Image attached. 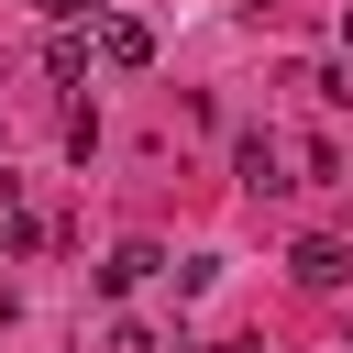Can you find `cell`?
Wrapping results in <instances>:
<instances>
[{"instance_id":"6da1fadb","label":"cell","mask_w":353,"mask_h":353,"mask_svg":"<svg viewBox=\"0 0 353 353\" xmlns=\"http://www.w3.org/2000/svg\"><path fill=\"white\" fill-rule=\"evenodd\" d=\"M88 55H99V66H121V77H132V66H154V33H143V22H132V11H110V22H99V33H88Z\"/></svg>"},{"instance_id":"7a4b0ae2","label":"cell","mask_w":353,"mask_h":353,"mask_svg":"<svg viewBox=\"0 0 353 353\" xmlns=\"http://www.w3.org/2000/svg\"><path fill=\"white\" fill-rule=\"evenodd\" d=\"M232 165H243V188H254V199L298 188V176H287V143H276V132H243V143H232Z\"/></svg>"},{"instance_id":"3957f363","label":"cell","mask_w":353,"mask_h":353,"mask_svg":"<svg viewBox=\"0 0 353 353\" xmlns=\"http://www.w3.org/2000/svg\"><path fill=\"white\" fill-rule=\"evenodd\" d=\"M143 276H165V243H110V265H99V298H132Z\"/></svg>"},{"instance_id":"277c9868","label":"cell","mask_w":353,"mask_h":353,"mask_svg":"<svg viewBox=\"0 0 353 353\" xmlns=\"http://www.w3.org/2000/svg\"><path fill=\"white\" fill-rule=\"evenodd\" d=\"M287 276H298V287H342V276H353V254H342L331 232H309V243L287 254Z\"/></svg>"},{"instance_id":"5b68a950","label":"cell","mask_w":353,"mask_h":353,"mask_svg":"<svg viewBox=\"0 0 353 353\" xmlns=\"http://www.w3.org/2000/svg\"><path fill=\"white\" fill-rule=\"evenodd\" d=\"M44 77H66V88H77V77H88V33H55V44H44Z\"/></svg>"},{"instance_id":"8992f818","label":"cell","mask_w":353,"mask_h":353,"mask_svg":"<svg viewBox=\"0 0 353 353\" xmlns=\"http://www.w3.org/2000/svg\"><path fill=\"white\" fill-rule=\"evenodd\" d=\"M99 353H154V331H143V320H110V342H99Z\"/></svg>"},{"instance_id":"52a82bcc","label":"cell","mask_w":353,"mask_h":353,"mask_svg":"<svg viewBox=\"0 0 353 353\" xmlns=\"http://www.w3.org/2000/svg\"><path fill=\"white\" fill-rule=\"evenodd\" d=\"M33 11H44V22H77V11H99V0H33Z\"/></svg>"},{"instance_id":"ba28073f","label":"cell","mask_w":353,"mask_h":353,"mask_svg":"<svg viewBox=\"0 0 353 353\" xmlns=\"http://www.w3.org/2000/svg\"><path fill=\"white\" fill-rule=\"evenodd\" d=\"M199 353H265V342H199Z\"/></svg>"},{"instance_id":"9c48e42d","label":"cell","mask_w":353,"mask_h":353,"mask_svg":"<svg viewBox=\"0 0 353 353\" xmlns=\"http://www.w3.org/2000/svg\"><path fill=\"white\" fill-rule=\"evenodd\" d=\"M342 55H353V0H342Z\"/></svg>"}]
</instances>
